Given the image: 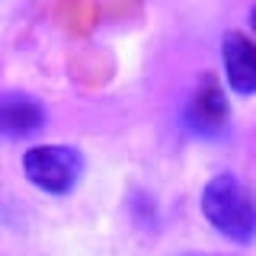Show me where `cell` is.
<instances>
[{
  "mask_svg": "<svg viewBox=\"0 0 256 256\" xmlns=\"http://www.w3.org/2000/svg\"><path fill=\"white\" fill-rule=\"evenodd\" d=\"M22 173L48 196H68L84 176V157L68 144H38L22 154Z\"/></svg>",
  "mask_w": 256,
  "mask_h": 256,
  "instance_id": "obj_2",
  "label": "cell"
},
{
  "mask_svg": "<svg viewBox=\"0 0 256 256\" xmlns=\"http://www.w3.org/2000/svg\"><path fill=\"white\" fill-rule=\"evenodd\" d=\"M221 61H224V80L240 96L256 93V42L244 32H224L221 38Z\"/></svg>",
  "mask_w": 256,
  "mask_h": 256,
  "instance_id": "obj_4",
  "label": "cell"
},
{
  "mask_svg": "<svg viewBox=\"0 0 256 256\" xmlns=\"http://www.w3.org/2000/svg\"><path fill=\"white\" fill-rule=\"evenodd\" d=\"M45 106L29 93H0V138H29L42 132Z\"/></svg>",
  "mask_w": 256,
  "mask_h": 256,
  "instance_id": "obj_5",
  "label": "cell"
},
{
  "mask_svg": "<svg viewBox=\"0 0 256 256\" xmlns=\"http://www.w3.org/2000/svg\"><path fill=\"white\" fill-rule=\"evenodd\" d=\"M202 214L218 234L234 244L256 240V196L234 173H218L202 189Z\"/></svg>",
  "mask_w": 256,
  "mask_h": 256,
  "instance_id": "obj_1",
  "label": "cell"
},
{
  "mask_svg": "<svg viewBox=\"0 0 256 256\" xmlns=\"http://www.w3.org/2000/svg\"><path fill=\"white\" fill-rule=\"evenodd\" d=\"M228 116H230V102L224 90L218 86V80L212 74H205L202 80L196 84L186 109H182V122L192 134H202V138H214V134L224 132L228 125Z\"/></svg>",
  "mask_w": 256,
  "mask_h": 256,
  "instance_id": "obj_3",
  "label": "cell"
},
{
  "mask_svg": "<svg viewBox=\"0 0 256 256\" xmlns=\"http://www.w3.org/2000/svg\"><path fill=\"white\" fill-rule=\"evenodd\" d=\"M250 20H253V29H256V10H253V13H250Z\"/></svg>",
  "mask_w": 256,
  "mask_h": 256,
  "instance_id": "obj_6",
  "label": "cell"
}]
</instances>
